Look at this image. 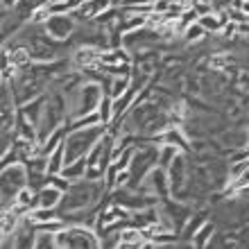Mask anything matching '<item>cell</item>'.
Returning a JSON list of instances; mask_svg holds the SVG:
<instances>
[{"instance_id":"11","label":"cell","mask_w":249,"mask_h":249,"mask_svg":"<svg viewBox=\"0 0 249 249\" xmlns=\"http://www.w3.org/2000/svg\"><path fill=\"white\" fill-rule=\"evenodd\" d=\"M179 154H181V150H179V147H175V145H159V168H165V170H168V168H170L172 163H175V159L179 157Z\"/></svg>"},{"instance_id":"4","label":"cell","mask_w":249,"mask_h":249,"mask_svg":"<svg viewBox=\"0 0 249 249\" xmlns=\"http://www.w3.org/2000/svg\"><path fill=\"white\" fill-rule=\"evenodd\" d=\"M109 7H113V0H86V2H82L79 5L77 12H72V18L77 20V23H91V20H95L102 12H107Z\"/></svg>"},{"instance_id":"16","label":"cell","mask_w":249,"mask_h":249,"mask_svg":"<svg viewBox=\"0 0 249 249\" xmlns=\"http://www.w3.org/2000/svg\"><path fill=\"white\" fill-rule=\"evenodd\" d=\"M157 0H123L120 7H134V5H154Z\"/></svg>"},{"instance_id":"5","label":"cell","mask_w":249,"mask_h":249,"mask_svg":"<svg viewBox=\"0 0 249 249\" xmlns=\"http://www.w3.org/2000/svg\"><path fill=\"white\" fill-rule=\"evenodd\" d=\"M64 195L59 188H54L53 184H46L43 188H39V206H46V209H59L61 202H64Z\"/></svg>"},{"instance_id":"2","label":"cell","mask_w":249,"mask_h":249,"mask_svg":"<svg viewBox=\"0 0 249 249\" xmlns=\"http://www.w3.org/2000/svg\"><path fill=\"white\" fill-rule=\"evenodd\" d=\"M77 25L79 23L72 18V14H53V16L43 23V30H46V34L50 36V39L66 43V41L72 39V34H75Z\"/></svg>"},{"instance_id":"6","label":"cell","mask_w":249,"mask_h":249,"mask_svg":"<svg viewBox=\"0 0 249 249\" xmlns=\"http://www.w3.org/2000/svg\"><path fill=\"white\" fill-rule=\"evenodd\" d=\"M95 124H102V118H100L98 111L93 113H84V116H77L66 123V129L68 131H79V129H89V127H95Z\"/></svg>"},{"instance_id":"3","label":"cell","mask_w":249,"mask_h":249,"mask_svg":"<svg viewBox=\"0 0 249 249\" xmlns=\"http://www.w3.org/2000/svg\"><path fill=\"white\" fill-rule=\"evenodd\" d=\"M9 186L14 193L30 186V175H27L25 163H14L9 168H2V188H9Z\"/></svg>"},{"instance_id":"7","label":"cell","mask_w":249,"mask_h":249,"mask_svg":"<svg viewBox=\"0 0 249 249\" xmlns=\"http://www.w3.org/2000/svg\"><path fill=\"white\" fill-rule=\"evenodd\" d=\"M86 168H89V161H86V157L77 159V161H71V163H66V168L61 170V175H64L68 181H82L86 175Z\"/></svg>"},{"instance_id":"12","label":"cell","mask_w":249,"mask_h":249,"mask_svg":"<svg viewBox=\"0 0 249 249\" xmlns=\"http://www.w3.org/2000/svg\"><path fill=\"white\" fill-rule=\"evenodd\" d=\"M181 36H184V43H188V46H195V43H202V41L209 36V32H206V30L202 27V23L197 20V23H193V25L186 27Z\"/></svg>"},{"instance_id":"17","label":"cell","mask_w":249,"mask_h":249,"mask_svg":"<svg viewBox=\"0 0 249 249\" xmlns=\"http://www.w3.org/2000/svg\"><path fill=\"white\" fill-rule=\"evenodd\" d=\"M136 249H157V243H154V240H143Z\"/></svg>"},{"instance_id":"8","label":"cell","mask_w":249,"mask_h":249,"mask_svg":"<svg viewBox=\"0 0 249 249\" xmlns=\"http://www.w3.org/2000/svg\"><path fill=\"white\" fill-rule=\"evenodd\" d=\"M131 89V75H123V77H111L109 84H107L105 93L111 95V98H120Z\"/></svg>"},{"instance_id":"10","label":"cell","mask_w":249,"mask_h":249,"mask_svg":"<svg viewBox=\"0 0 249 249\" xmlns=\"http://www.w3.org/2000/svg\"><path fill=\"white\" fill-rule=\"evenodd\" d=\"M206 222H209V220H206V213H197V215H190L188 222H186V227L181 229V238H184V240H193V238H195V233L202 229Z\"/></svg>"},{"instance_id":"15","label":"cell","mask_w":249,"mask_h":249,"mask_svg":"<svg viewBox=\"0 0 249 249\" xmlns=\"http://www.w3.org/2000/svg\"><path fill=\"white\" fill-rule=\"evenodd\" d=\"M34 249H59V245H57V236H53V233H41L39 231Z\"/></svg>"},{"instance_id":"9","label":"cell","mask_w":249,"mask_h":249,"mask_svg":"<svg viewBox=\"0 0 249 249\" xmlns=\"http://www.w3.org/2000/svg\"><path fill=\"white\" fill-rule=\"evenodd\" d=\"M213 236H215V222H206L202 229L195 233V238L190 240V245L195 249H206L211 245V240H213Z\"/></svg>"},{"instance_id":"1","label":"cell","mask_w":249,"mask_h":249,"mask_svg":"<svg viewBox=\"0 0 249 249\" xmlns=\"http://www.w3.org/2000/svg\"><path fill=\"white\" fill-rule=\"evenodd\" d=\"M105 134H107V124H95V127H89V129L68 131V134H66V141H64L66 163L86 157V154L93 150V145L98 143Z\"/></svg>"},{"instance_id":"18","label":"cell","mask_w":249,"mask_h":249,"mask_svg":"<svg viewBox=\"0 0 249 249\" xmlns=\"http://www.w3.org/2000/svg\"><path fill=\"white\" fill-rule=\"evenodd\" d=\"M84 2H86V0H84Z\"/></svg>"},{"instance_id":"14","label":"cell","mask_w":249,"mask_h":249,"mask_svg":"<svg viewBox=\"0 0 249 249\" xmlns=\"http://www.w3.org/2000/svg\"><path fill=\"white\" fill-rule=\"evenodd\" d=\"M98 113H100V118H102V124H109L113 123V98L111 95H105L102 98V102H100L98 107Z\"/></svg>"},{"instance_id":"13","label":"cell","mask_w":249,"mask_h":249,"mask_svg":"<svg viewBox=\"0 0 249 249\" xmlns=\"http://www.w3.org/2000/svg\"><path fill=\"white\" fill-rule=\"evenodd\" d=\"M30 217H32L34 224H41V222H48V220H54L59 217L57 209H46V206H36V209L30 211Z\"/></svg>"}]
</instances>
